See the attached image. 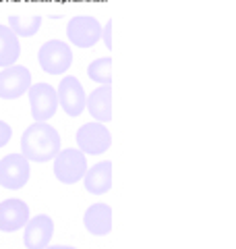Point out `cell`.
Wrapping results in <instances>:
<instances>
[{"label": "cell", "instance_id": "cell-17", "mask_svg": "<svg viewBox=\"0 0 236 249\" xmlns=\"http://www.w3.org/2000/svg\"><path fill=\"white\" fill-rule=\"evenodd\" d=\"M87 75L91 81L101 83V85H110L112 83V58L104 56V58L91 60L87 67Z\"/></svg>", "mask_w": 236, "mask_h": 249}, {"label": "cell", "instance_id": "cell-10", "mask_svg": "<svg viewBox=\"0 0 236 249\" xmlns=\"http://www.w3.org/2000/svg\"><path fill=\"white\" fill-rule=\"evenodd\" d=\"M54 237V220L48 214L29 218L23 227V243L27 249H46Z\"/></svg>", "mask_w": 236, "mask_h": 249}, {"label": "cell", "instance_id": "cell-8", "mask_svg": "<svg viewBox=\"0 0 236 249\" xmlns=\"http://www.w3.org/2000/svg\"><path fill=\"white\" fill-rule=\"evenodd\" d=\"M58 106L67 112V116H81L87 106V93H85L81 81L73 75H65V79L58 83Z\"/></svg>", "mask_w": 236, "mask_h": 249}, {"label": "cell", "instance_id": "cell-13", "mask_svg": "<svg viewBox=\"0 0 236 249\" xmlns=\"http://www.w3.org/2000/svg\"><path fill=\"white\" fill-rule=\"evenodd\" d=\"M83 185L93 196H104V193H108L110 187H112V162L104 160V162H98V164L87 168V173L83 177Z\"/></svg>", "mask_w": 236, "mask_h": 249}, {"label": "cell", "instance_id": "cell-7", "mask_svg": "<svg viewBox=\"0 0 236 249\" xmlns=\"http://www.w3.org/2000/svg\"><path fill=\"white\" fill-rule=\"evenodd\" d=\"M67 37L68 42L77 48H93L101 40V25L96 17L89 15H79L73 17L67 25Z\"/></svg>", "mask_w": 236, "mask_h": 249}, {"label": "cell", "instance_id": "cell-19", "mask_svg": "<svg viewBox=\"0 0 236 249\" xmlns=\"http://www.w3.org/2000/svg\"><path fill=\"white\" fill-rule=\"evenodd\" d=\"M101 40H104L108 50H112V21H108L106 25L101 27Z\"/></svg>", "mask_w": 236, "mask_h": 249}, {"label": "cell", "instance_id": "cell-14", "mask_svg": "<svg viewBox=\"0 0 236 249\" xmlns=\"http://www.w3.org/2000/svg\"><path fill=\"white\" fill-rule=\"evenodd\" d=\"M83 224L91 235L96 237H106L112 232V208L108 204H93L87 208L83 216Z\"/></svg>", "mask_w": 236, "mask_h": 249}, {"label": "cell", "instance_id": "cell-20", "mask_svg": "<svg viewBox=\"0 0 236 249\" xmlns=\"http://www.w3.org/2000/svg\"><path fill=\"white\" fill-rule=\"evenodd\" d=\"M46 249H77V247H70V245H48Z\"/></svg>", "mask_w": 236, "mask_h": 249}, {"label": "cell", "instance_id": "cell-3", "mask_svg": "<svg viewBox=\"0 0 236 249\" xmlns=\"http://www.w3.org/2000/svg\"><path fill=\"white\" fill-rule=\"evenodd\" d=\"M37 60L42 71L48 75H65L73 65V50L62 40H48L39 48Z\"/></svg>", "mask_w": 236, "mask_h": 249}, {"label": "cell", "instance_id": "cell-18", "mask_svg": "<svg viewBox=\"0 0 236 249\" xmlns=\"http://www.w3.org/2000/svg\"><path fill=\"white\" fill-rule=\"evenodd\" d=\"M11 137H13L11 124H9V123H4V121H0V147H4L6 143H9V142H11Z\"/></svg>", "mask_w": 236, "mask_h": 249}, {"label": "cell", "instance_id": "cell-9", "mask_svg": "<svg viewBox=\"0 0 236 249\" xmlns=\"http://www.w3.org/2000/svg\"><path fill=\"white\" fill-rule=\"evenodd\" d=\"M31 88V71L27 67L11 65L0 71V98L17 100Z\"/></svg>", "mask_w": 236, "mask_h": 249}, {"label": "cell", "instance_id": "cell-4", "mask_svg": "<svg viewBox=\"0 0 236 249\" xmlns=\"http://www.w3.org/2000/svg\"><path fill=\"white\" fill-rule=\"evenodd\" d=\"M77 145L85 156H98L110 150L112 145V135L106 127V123H85L77 129Z\"/></svg>", "mask_w": 236, "mask_h": 249}, {"label": "cell", "instance_id": "cell-15", "mask_svg": "<svg viewBox=\"0 0 236 249\" xmlns=\"http://www.w3.org/2000/svg\"><path fill=\"white\" fill-rule=\"evenodd\" d=\"M19 56H21L19 36L9 25H0V67L17 65Z\"/></svg>", "mask_w": 236, "mask_h": 249}, {"label": "cell", "instance_id": "cell-1", "mask_svg": "<svg viewBox=\"0 0 236 249\" xmlns=\"http://www.w3.org/2000/svg\"><path fill=\"white\" fill-rule=\"evenodd\" d=\"M60 147V135L58 131L48 123L35 121L34 124L23 131L21 135V154L29 162H48L54 160Z\"/></svg>", "mask_w": 236, "mask_h": 249}, {"label": "cell", "instance_id": "cell-11", "mask_svg": "<svg viewBox=\"0 0 236 249\" xmlns=\"http://www.w3.org/2000/svg\"><path fill=\"white\" fill-rule=\"evenodd\" d=\"M29 206L23 199L11 197L0 201V232L21 231L29 220Z\"/></svg>", "mask_w": 236, "mask_h": 249}, {"label": "cell", "instance_id": "cell-12", "mask_svg": "<svg viewBox=\"0 0 236 249\" xmlns=\"http://www.w3.org/2000/svg\"><path fill=\"white\" fill-rule=\"evenodd\" d=\"M93 121L110 123L112 121V85H100L87 96V106Z\"/></svg>", "mask_w": 236, "mask_h": 249}, {"label": "cell", "instance_id": "cell-2", "mask_svg": "<svg viewBox=\"0 0 236 249\" xmlns=\"http://www.w3.org/2000/svg\"><path fill=\"white\" fill-rule=\"evenodd\" d=\"M87 168V156L79 147H65L54 158V177L65 185H75L83 181Z\"/></svg>", "mask_w": 236, "mask_h": 249}, {"label": "cell", "instance_id": "cell-6", "mask_svg": "<svg viewBox=\"0 0 236 249\" xmlns=\"http://www.w3.org/2000/svg\"><path fill=\"white\" fill-rule=\"evenodd\" d=\"M31 116L39 123H48L58 110V93L50 83H31L27 89Z\"/></svg>", "mask_w": 236, "mask_h": 249}, {"label": "cell", "instance_id": "cell-16", "mask_svg": "<svg viewBox=\"0 0 236 249\" xmlns=\"http://www.w3.org/2000/svg\"><path fill=\"white\" fill-rule=\"evenodd\" d=\"M9 27L19 37H34L42 27V17L39 15H11Z\"/></svg>", "mask_w": 236, "mask_h": 249}, {"label": "cell", "instance_id": "cell-5", "mask_svg": "<svg viewBox=\"0 0 236 249\" xmlns=\"http://www.w3.org/2000/svg\"><path fill=\"white\" fill-rule=\"evenodd\" d=\"M31 177V162L23 154H9L0 160V187L11 191L23 189Z\"/></svg>", "mask_w": 236, "mask_h": 249}]
</instances>
